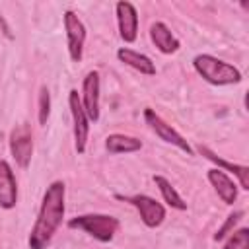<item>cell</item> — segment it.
<instances>
[{
    "instance_id": "cell-6",
    "label": "cell",
    "mask_w": 249,
    "mask_h": 249,
    "mask_svg": "<svg viewBox=\"0 0 249 249\" xmlns=\"http://www.w3.org/2000/svg\"><path fill=\"white\" fill-rule=\"evenodd\" d=\"M68 107L72 113V123H74V144H76V152L84 154L86 152V144H88V134H89V119L82 107V99L78 95L76 89H70L68 93Z\"/></svg>"
},
{
    "instance_id": "cell-3",
    "label": "cell",
    "mask_w": 249,
    "mask_h": 249,
    "mask_svg": "<svg viewBox=\"0 0 249 249\" xmlns=\"http://www.w3.org/2000/svg\"><path fill=\"white\" fill-rule=\"evenodd\" d=\"M68 228L72 230H82L95 237L97 241H111L119 230V220L109 214H82L76 218L68 220Z\"/></svg>"
},
{
    "instance_id": "cell-14",
    "label": "cell",
    "mask_w": 249,
    "mask_h": 249,
    "mask_svg": "<svg viewBox=\"0 0 249 249\" xmlns=\"http://www.w3.org/2000/svg\"><path fill=\"white\" fill-rule=\"evenodd\" d=\"M206 160H210V161H214L216 165H218V169H226V171H231L237 179H239V187L243 189V191H249V167L247 165H237V163H230V161H226V160H222V158H218L212 150H208L206 146H198L196 148Z\"/></svg>"
},
{
    "instance_id": "cell-11",
    "label": "cell",
    "mask_w": 249,
    "mask_h": 249,
    "mask_svg": "<svg viewBox=\"0 0 249 249\" xmlns=\"http://www.w3.org/2000/svg\"><path fill=\"white\" fill-rule=\"evenodd\" d=\"M18 204V181L12 171V165L6 160H0V208L12 210Z\"/></svg>"
},
{
    "instance_id": "cell-16",
    "label": "cell",
    "mask_w": 249,
    "mask_h": 249,
    "mask_svg": "<svg viewBox=\"0 0 249 249\" xmlns=\"http://www.w3.org/2000/svg\"><path fill=\"white\" fill-rule=\"evenodd\" d=\"M105 148L109 154H132V152H138L142 148V142L134 136H128V134H109L105 138Z\"/></svg>"
},
{
    "instance_id": "cell-4",
    "label": "cell",
    "mask_w": 249,
    "mask_h": 249,
    "mask_svg": "<svg viewBox=\"0 0 249 249\" xmlns=\"http://www.w3.org/2000/svg\"><path fill=\"white\" fill-rule=\"evenodd\" d=\"M10 152L21 169H27L33 156V134L27 123L16 124L10 132Z\"/></svg>"
},
{
    "instance_id": "cell-18",
    "label": "cell",
    "mask_w": 249,
    "mask_h": 249,
    "mask_svg": "<svg viewBox=\"0 0 249 249\" xmlns=\"http://www.w3.org/2000/svg\"><path fill=\"white\" fill-rule=\"evenodd\" d=\"M224 249H249V230L247 228H239V230L231 231V235L226 241Z\"/></svg>"
},
{
    "instance_id": "cell-5",
    "label": "cell",
    "mask_w": 249,
    "mask_h": 249,
    "mask_svg": "<svg viewBox=\"0 0 249 249\" xmlns=\"http://www.w3.org/2000/svg\"><path fill=\"white\" fill-rule=\"evenodd\" d=\"M117 198L132 204L138 210L142 222L148 228H158L165 220V208L156 198H152L148 195H132V196H121V195H117Z\"/></svg>"
},
{
    "instance_id": "cell-17",
    "label": "cell",
    "mask_w": 249,
    "mask_h": 249,
    "mask_svg": "<svg viewBox=\"0 0 249 249\" xmlns=\"http://www.w3.org/2000/svg\"><path fill=\"white\" fill-rule=\"evenodd\" d=\"M154 183H156V187L160 189L163 200H165L171 208H175V210H187V202L181 198V195L175 191V187H173L165 177H161V175H154Z\"/></svg>"
},
{
    "instance_id": "cell-7",
    "label": "cell",
    "mask_w": 249,
    "mask_h": 249,
    "mask_svg": "<svg viewBox=\"0 0 249 249\" xmlns=\"http://www.w3.org/2000/svg\"><path fill=\"white\" fill-rule=\"evenodd\" d=\"M144 119H146V123H148V126L156 132V136H160L163 142H167V144H171V146H175V148H179V150H183L185 154H193V148H191V144L171 126V124H167L154 109H150V107H146L144 109Z\"/></svg>"
},
{
    "instance_id": "cell-12",
    "label": "cell",
    "mask_w": 249,
    "mask_h": 249,
    "mask_svg": "<svg viewBox=\"0 0 249 249\" xmlns=\"http://www.w3.org/2000/svg\"><path fill=\"white\" fill-rule=\"evenodd\" d=\"M208 181L214 187V191L218 193V196L226 202V204H233L237 198V185L218 167L208 169Z\"/></svg>"
},
{
    "instance_id": "cell-15",
    "label": "cell",
    "mask_w": 249,
    "mask_h": 249,
    "mask_svg": "<svg viewBox=\"0 0 249 249\" xmlns=\"http://www.w3.org/2000/svg\"><path fill=\"white\" fill-rule=\"evenodd\" d=\"M117 58L121 62H124L126 66L138 70L140 74H146V76H154L156 74V64L146 54H140V53H136L132 49H126V47L119 49L117 51Z\"/></svg>"
},
{
    "instance_id": "cell-8",
    "label": "cell",
    "mask_w": 249,
    "mask_h": 249,
    "mask_svg": "<svg viewBox=\"0 0 249 249\" xmlns=\"http://www.w3.org/2000/svg\"><path fill=\"white\" fill-rule=\"evenodd\" d=\"M64 29H66V43H68V54L74 62L82 60L84 53V43H86V27L82 19L72 12H64Z\"/></svg>"
},
{
    "instance_id": "cell-10",
    "label": "cell",
    "mask_w": 249,
    "mask_h": 249,
    "mask_svg": "<svg viewBox=\"0 0 249 249\" xmlns=\"http://www.w3.org/2000/svg\"><path fill=\"white\" fill-rule=\"evenodd\" d=\"M117 23H119V35L124 43H134L138 37V12L130 2H117Z\"/></svg>"
},
{
    "instance_id": "cell-9",
    "label": "cell",
    "mask_w": 249,
    "mask_h": 249,
    "mask_svg": "<svg viewBox=\"0 0 249 249\" xmlns=\"http://www.w3.org/2000/svg\"><path fill=\"white\" fill-rule=\"evenodd\" d=\"M82 107L89 123L99 121V74L95 70L88 72L82 84Z\"/></svg>"
},
{
    "instance_id": "cell-19",
    "label": "cell",
    "mask_w": 249,
    "mask_h": 249,
    "mask_svg": "<svg viewBox=\"0 0 249 249\" xmlns=\"http://www.w3.org/2000/svg\"><path fill=\"white\" fill-rule=\"evenodd\" d=\"M37 113H39V124H47V121H49V115H51V93H49V89H47V86H41V89H39V109H37Z\"/></svg>"
},
{
    "instance_id": "cell-2",
    "label": "cell",
    "mask_w": 249,
    "mask_h": 249,
    "mask_svg": "<svg viewBox=\"0 0 249 249\" xmlns=\"http://www.w3.org/2000/svg\"><path fill=\"white\" fill-rule=\"evenodd\" d=\"M193 66L196 74L212 86H231L241 82V72L233 64L224 62L212 54H196L193 58Z\"/></svg>"
},
{
    "instance_id": "cell-1",
    "label": "cell",
    "mask_w": 249,
    "mask_h": 249,
    "mask_svg": "<svg viewBox=\"0 0 249 249\" xmlns=\"http://www.w3.org/2000/svg\"><path fill=\"white\" fill-rule=\"evenodd\" d=\"M64 195L66 187L62 181H53L41 200L37 220L29 233V249H47L64 218Z\"/></svg>"
},
{
    "instance_id": "cell-13",
    "label": "cell",
    "mask_w": 249,
    "mask_h": 249,
    "mask_svg": "<svg viewBox=\"0 0 249 249\" xmlns=\"http://www.w3.org/2000/svg\"><path fill=\"white\" fill-rule=\"evenodd\" d=\"M150 39L163 54H171L179 49V39L171 33V29L163 21H154L150 25Z\"/></svg>"
},
{
    "instance_id": "cell-20",
    "label": "cell",
    "mask_w": 249,
    "mask_h": 249,
    "mask_svg": "<svg viewBox=\"0 0 249 249\" xmlns=\"http://www.w3.org/2000/svg\"><path fill=\"white\" fill-rule=\"evenodd\" d=\"M241 216H243V212H241V210H237V212L230 214V216H228V220H226V224H224V226L214 233V239H216V241H220V239H224L228 233H231V231H233V226L239 222V218H241Z\"/></svg>"
}]
</instances>
